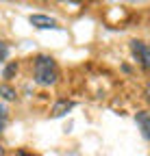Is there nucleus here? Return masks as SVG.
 <instances>
[{
  "mask_svg": "<svg viewBox=\"0 0 150 156\" xmlns=\"http://www.w3.org/2000/svg\"><path fill=\"white\" fill-rule=\"evenodd\" d=\"M42 2H44V0H42Z\"/></svg>",
  "mask_w": 150,
  "mask_h": 156,
  "instance_id": "ddd939ff",
  "label": "nucleus"
},
{
  "mask_svg": "<svg viewBox=\"0 0 150 156\" xmlns=\"http://www.w3.org/2000/svg\"><path fill=\"white\" fill-rule=\"evenodd\" d=\"M146 100H148V102H150V85H148V87H146Z\"/></svg>",
  "mask_w": 150,
  "mask_h": 156,
  "instance_id": "9d476101",
  "label": "nucleus"
},
{
  "mask_svg": "<svg viewBox=\"0 0 150 156\" xmlns=\"http://www.w3.org/2000/svg\"><path fill=\"white\" fill-rule=\"evenodd\" d=\"M0 156H5V147L2 145H0Z\"/></svg>",
  "mask_w": 150,
  "mask_h": 156,
  "instance_id": "f8f14e48",
  "label": "nucleus"
},
{
  "mask_svg": "<svg viewBox=\"0 0 150 156\" xmlns=\"http://www.w3.org/2000/svg\"><path fill=\"white\" fill-rule=\"evenodd\" d=\"M15 156H33V154H26V152H22V150H20V152H17Z\"/></svg>",
  "mask_w": 150,
  "mask_h": 156,
  "instance_id": "9b49d317",
  "label": "nucleus"
},
{
  "mask_svg": "<svg viewBox=\"0 0 150 156\" xmlns=\"http://www.w3.org/2000/svg\"><path fill=\"white\" fill-rule=\"evenodd\" d=\"M0 95H2L5 100H15V98H17L15 89H11L9 85H0Z\"/></svg>",
  "mask_w": 150,
  "mask_h": 156,
  "instance_id": "423d86ee",
  "label": "nucleus"
},
{
  "mask_svg": "<svg viewBox=\"0 0 150 156\" xmlns=\"http://www.w3.org/2000/svg\"><path fill=\"white\" fill-rule=\"evenodd\" d=\"M135 122H137L141 134L150 141V111H139V113L135 115Z\"/></svg>",
  "mask_w": 150,
  "mask_h": 156,
  "instance_id": "7ed1b4c3",
  "label": "nucleus"
},
{
  "mask_svg": "<svg viewBox=\"0 0 150 156\" xmlns=\"http://www.w3.org/2000/svg\"><path fill=\"white\" fill-rule=\"evenodd\" d=\"M31 24L37 28H57V20H52L48 15H31Z\"/></svg>",
  "mask_w": 150,
  "mask_h": 156,
  "instance_id": "20e7f679",
  "label": "nucleus"
},
{
  "mask_svg": "<svg viewBox=\"0 0 150 156\" xmlns=\"http://www.w3.org/2000/svg\"><path fill=\"white\" fill-rule=\"evenodd\" d=\"M15 72H17V63H9V65H7V69H5V74H2V76H5V78H11V76H13V74H15Z\"/></svg>",
  "mask_w": 150,
  "mask_h": 156,
  "instance_id": "0eeeda50",
  "label": "nucleus"
},
{
  "mask_svg": "<svg viewBox=\"0 0 150 156\" xmlns=\"http://www.w3.org/2000/svg\"><path fill=\"white\" fill-rule=\"evenodd\" d=\"M5 122H7V111L0 108V132H2V128H5Z\"/></svg>",
  "mask_w": 150,
  "mask_h": 156,
  "instance_id": "1a4fd4ad",
  "label": "nucleus"
},
{
  "mask_svg": "<svg viewBox=\"0 0 150 156\" xmlns=\"http://www.w3.org/2000/svg\"><path fill=\"white\" fill-rule=\"evenodd\" d=\"M33 74H35V83H39L44 87H50L59 80V67L54 63V58L50 56H37L33 65Z\"/></svg>",
  "mask_w": 150,
  "mask_h": 156,
  "instance_id": "f257e3e1",
  "label": "nucleus"
},
{
  "mask_svg": "<svg viewBox=\"0 0 150 156\" xmlns=\"http://www.w3.org/2000/svg\"><path fill=\"white\" fill-rule=\"evenodd\" d=\"M74 108V102H68V100H61V102H57L52 106V117H61V115H65L68 111H72Z\"/></svg>",
  "mask_w": 150,
  "mask_h": 156,
  "instance_id": "39448f33",
  "label": "nucleus"
},
{
  "mask_svg": "<svg viewBox=\"0 0 150 156\" xmlns=\"http://www.w3.org/2000/svg\"><path fill=\"white\" fill-rule=\"evenodd\" d=\"M7 54H9L7 44H5V41H0V61H5V58H7Z\"/></svg>",
  "mask_w": 150,
  "mask_h": 156,
  "instance_id": "6e6552de",
  "label": "nucleus"
},
{
  "mask_svg": "<svg viewBox=\"0 0 150 156\" xmlns=\"http://www.w3.org/2000/svg\"><path fill=\"white\" fill-rule=\"evenodd\" d=\"M130 52L137 58V63L144 67V69H150V46L139 41V39H133L130 41Z\"/></svg>",
  "mask_w": 150,
  "mask_h": 156,
  "instance_id": "f03ea898",
  "label": "nucleus"
}]
</instances>
